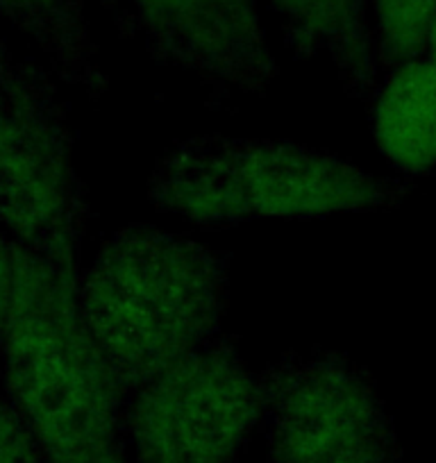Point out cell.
Returning <instances> with one entry per match:
<instances>
[{
  "label": "cell",
  "instance_id": "6da1fadb",
  "mask_svg": "<svg viewBox=\"0 0 436 463\" xmlns=\"http://www.w3.org/2000/svg\"><path fill=\"white\" fill-rule=\"evenodd\" d=\"M228 288V252L189 237L128 225L102 243L80 278V314L128 404L221 334Z\"/></svg>",
  "mask_w": 436,
  "mask_h": 463
},
{
  "label": "cell",
  "instance_id": "7a4b0ae2",
  "mask_svg": "<svg viewBox=\"0 0 436 463\" xmlns=\"http://www.w3.org/2000/svg\"><path fill=\"white\" fill-rule=\"evenodd\" d=\"M0 368L46 463H126L128 402L80 314V279L12 239Z\"/></svg>",
  "mask_w": 436,
  "mask_h": 463
},
{
  "label": "cell",
  "instance_id": "3957f363",
  "mask_svg": "<svg viewBox=\"0 0 436 463\" xmlns=\"http://www.w3.org/2000/svg\"><path fill=\"white\" fill-rule=\"evenodd\" d=\"M409 186L325 150L278 139L203 135L164 150L148 180L159 212L195 225L389 209Z\"/></svg>",
  "mask_w": 436,
  "mask_h": 463
},
{
  "label": "cell",
  "instance_id": "277c9868",
  "mask_svg": "<svg viewBox=\"0 0 436 463\" xmlns=\"http://www.w3.org/2000/svg\"><path fill=\"white\" fill-rule=\"evenodd\" d=\"M89 218L55 73L19 57L0 37V225L80 279Z\"/></svg>",
  "mask_w": 436,
  "mask_h": 463
},
{
  "label": "cell",
  "instance_id": "5b68a950",
  "mask_svg": "<svg viewBox=\"0 0 436 463\" xmlns=\"http://www.w3.org/2000/svg\"><path fill=\"white\" fill-rule=\"evenodd\" d=\"M269 463H400L371 373L330 347L293 350L257 375Z\"/></svg>",
  "mask_w": 436,
  "mask_h": 463
},
{
  "label": "cell",
  "instance_id": "8992f818",
  "mask_svg": "<svg viewBox=\"0 0 436 463\" xmlns=\"http://www.w3.org/2000/svg\"><path fill=\"white\" fill-rule=\"evenodd\" d=\"M260 420L257 377L228 334L173 364L128 404L137 463H239Z\"/></svg>",
  "mask_w": 436,
  "mask_h": 463
},
{
  "label": "cell",
  "instance_id": "52a82bcc",
  "mask_svg": "<svg viewBox=\"0 0 436 463\" xmlns=\"http://www.w3.org/2000/svg\"><path fill=\"white\" fill-rule=\"evenodd\" d=\"M126 39L189 73L218 105L264 96L278 78L257 0H123Z\"/></svg>",
  "mask_w": 436,
  "mask_h": 463
},
{
  "label": "cell",
  "instance_id": "ba28073f",
  "mask_svg": "<svg viewBox=\"0 0 436 463\" xmlns=\"http://www.w3.org/2000/svg\"><path fill=\"white\" fill-rule=\"evenodd\" d=\"M287 46L302 60L327 57L344 91L368 102L377 91V55L368 0H266Z\"/></svg>",
  "mask_w": 436,
  "mask_h": 463
},
{
  "label": "cell",
  "instance_id": "9c48e42d",
  "mask_svg": "<svg viewBox=\"0 0 436 463\" xmlns=\"http://www.w3.org/2000/svg\"><path fill=\"white\" fill-rule=\"evenodd\" d=\"M373 132L384 157L404 173L436 166V64L412 60L393 69L380 91Z\"/></svg>",
  "mask_w": 436,
  "mask_h": 463
},
{
  "label": "cell",
  "instance_id": "30bf717a",
  "mask_svg": "<svg viewBox=\"0 0 436 463\" xmlns=\"http://www.w3.org/2000/svg\"><path fill=\"white\" fill-rule=\"evenodd\" d=\"M0 14L37 43L60 82L80 89L87 100H102L109 80L98 61L82 0H0Z\"/></svg>",
  "mask_w": 436,
  "mask_h": 463
},
{
  "label": "cell",
  "instance_id": "8fae6325",
  "mask_svg": "<svg viewBox=\"0 0 436 463\" xmlns=\"http://www.w3.org/2000/svg\"><path fill=\"white\" fill-rule=\"evenodd\" d=\"M375 19V55L389 69L418 60L430 46L436 0H368Z\"/></svg>",
  "mask_w": 436,
  "mask_h": 463
},
{
  "label": "cell",
  "instance_id": "7c38bea8",
  "mask_svg": "<svg viewBox=\"0 0 436 463\" xmlns=\"http://www.w3.org/2000/svg\"><path fill=\"white\" fill-rule=\"evenodd\" d=\"M0 463H46L28 422L7 393H0Z\"/></svg>",
  "mask_w": 436,
  "mask_h": 463
},
{
  "label": "cell",
  "instance_id": "4fadbf2b",
  "mask_svg": "<svg viewBox=\"0 0 436 463\" xmlns=\"http://www.w3.org/2000/svg\"><path fill=\"white\" fill-rule=\"evenodd\" d=\"M14 296V257H12V237L0 225V359H3V343H5L7 318Z\"/></svg>",
  "mask_w": 436,
  "mask_h": 463
},
{
  "label": "cell",
  "instance_id": "5bb4252c",
  "mask_svg": "<svg viewBox=\"0 0 436 463\" xmlns=\"http://www.w3.org/2000/svg\"><path fill=\"white\" fill-rule=\"evenodd\" d=\"M98 5L107 12V14L114 19V25L121 33V37L126 34V3L123 0H96Z\"/></svg>",
  "mask_w": 436,
  "mask_h": 463
},
{
  "label": "cell",
  "instance_id": "9a60e30c",
  "mask_svg": "<svg viewBox=\"0 0 436 463\" xmlns=\"http://www.w3.org/2000/svg\"><path fill=\"white\" fill-rule=\"evenodd\" d=\"M430 60L436 64V21H434V28H431V34H430Z\"/></svg>",
  "mask_w": 436,
  "mask_h": 463
}]
</instances>
